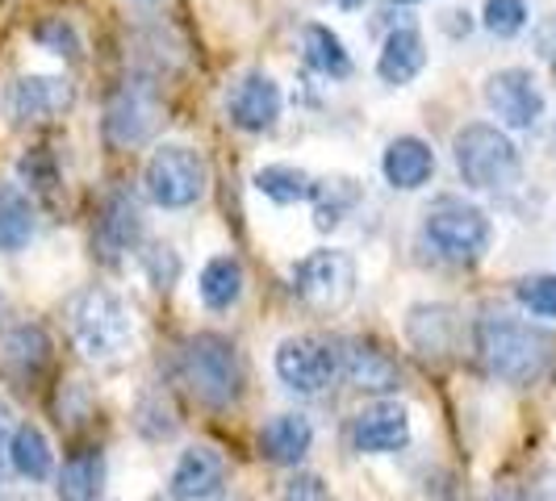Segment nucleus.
Listing matches in <instances>:
<instances>
[{"label":"nucleus","instance_id":"34","mask_svg":"<svg viewBox=\"0 0 556 501\" xmlns=\"http://www.w3.org/2000/svg\"><path fill=\"white\" fill-rule=\"evenodd\" d=\"M285 501H331V498H327V485L314 473H298L285 485Z\"/></svg>","mask_w":556,"mask_h":501},{"label":"nucleus","instance_id":"41","mask_svg":"<svg viewBox=\"0 0 556 501\" xmlns=\"http://www.w3.org/2000/svg\"><path fill=\"white\" fill-rule=\"evenodd\" d=\"M0 480H4V473H0Z\"/></svg>","mask_w":556,"mask_h":501},{"label":"nucleus","instance_id":"10","mask_svg":"<svg viewBox=\"0 0 556 501\" xmlns=\"http://www.w3.org/2000/svg\"><path fill=\"white\" fill-rule=\"evenodd\" d=\"M160 126V97L151 84H122L105 110V134L113 146H139Z\"/></svg>","mask_w":556,"mask_h":501},{"label":"nucleus","instance_id":"4","mask_svg":"<svg viewBox=\"0 0 556 501\" xmlns=\"http://www.w3.org/2000/svg\"><path fill=\"white\" fill-rule=\"evenodd\" d=\"M67 318H72V338H76L84 360H113V356H122L130 334H135L130 313H126V306L113 297L110 288L80 293L72 301V309H67Z\"/></svg>","mask_w":556,"mask_h":501},{"label":"nucleus","instance_id":"21","mask_svg":"<svg viewBox=\"0 0 556 501\" xmlns=\"http://www.w3.org/2000/svg\"><path fill=\"white\" fill-rule=\"evenodd\" d=\"M302 55H306L309 67H314L318 76H327V80H348V76H352V55H348L343 38H339L331 26L309 22V26L302 29Z\"/></svg>","mask_w":556,"mask_h":501},{"label":"nucleus","instance_id":"35","mask_svg":"<svg viewBox=\"0 0 556 501\" xmlns=\"http://www.w3.org/2000/svg\"><path fill=\"white\" fill-rule=\"evenodd\" d=\"M22 171H26V180L38 189V193H47L51 184H55V164L42 155V151H34V155H26L22 159Z\"/></svg>","mask_w":556,"mask_h":501},{"label":"nucleus","instance_id":"20","mask_svg":"<svg viewBox=\"0 0 556 501\" xmlns=\"http://www.w3.org/2000/svg\"><path fill=\"white\" fill-rule=\"evenodd\" d=\"M97 234H101V247L105 255H117V251H130L142 243V209L135 196L126 193H113L105 201V218L97 226Z\"/></svg>","mask_w":556,"mask_h":501},{"label":"nucleus","instance_id":"30","mask_svg":"<svg viewBox=\"0 0 556 501\" xmlns=\"http://www.w3.org/2000/svg\"><path fill=\"white\" fill-rule=\"evenodd\" d=\"M515 293L535 318H556V277H523Z\"/></svg>","mask_w":556,"mask_h":501},{"label":"nucleus","instance_id":"24","mask_svg":"<svg viewBox=\"0 0 556 501\" xmlns=\"http://www.w3.org/2000/svg\"><path fill=\"white\" fill-rule=\"evenodd\" d=\"M201 301L210 309H230L243 297V264L235 255H214L201 268Z\"/></svg>","mask_w":556,"mask_h":501},{"label":"nucleus","instance_id":"29","mask_svg":"<svg viewBox=\"0 0 556 501\" xmlns=\"http://www.w3.org/2000/svg\"><path fill=\"white\" fill-rule=\"evenodd\" d=\"M481 26L494 38H515L528 26V0H485L481 9Z\"/></svg>","mask_w":556,"mask_h":501},{"label":"nucleus","instance_id":"15","mask_svg":"<svg viewBox=\"0 0 556 501\" xmlns=\"http://www.w3.org/2000/svg\"><path fill=\"white\" fill-rule=\"evenodd\" d=\"M72 101H76V88L67 80H55V76H22V80L13 84V92H9V113H13V121L26 126V121L55 117Z\"/></svg>","mask_w":556,"mask_h":501},{"label":"nucleus","instance_id":"25","mask_svg":"<svg viewBox=\"0 0 556 501\" xmlns=\"http://www.w3.org/2000/svg\"><path fill=\"white\" fill-rule=\"evenodd\" d=\"M361 196H364V189L352 180V176L318 180V189H314V226H318V230L339 226L356 205H361Z\"/></svg>","mask_w":556,"mask_h":501},{"label":"nucleus","instance_id":"9","mask_svg":"<svg viewBox=\"0 0 556 501\" xmlns=\"http://www.w3.org/2000/svg\"><path fill=\"white\" fill-rule=\"evenodd\" d=\"M334 372H339V351L309 334H293L277 347V376L293 393H323Z\"/></svg>","mask_w":556,"mask_h":501},{"label":"nucleus","instance_id":"5","mask_svg":"<svg viewBox=\"0 0 556 501\" xmlns=\"http://www.w3.org/2000/svg\"><path fill=\"white\" fill-rule=\"evenodd\" d=\"M422 230H427L431 247L440 251V255H447V259H456V264L481 259V255L490 251V239H494L485 209H477V205L460 201V196H440V201L427 209Z\"/></svg>","mask_w":556,"mask_h":501},{"label":"nucleus","instance_id":"7","mask_svg":"<svg viewBox=\"0 0 556 501\" xmlns=\"http://www.w3.org/2000/svg\"><path fill=\"white\" fill-rule=\"evenodd\" d=\"M293 293L314 306L318 313H339L356 297V264L348 251H309L306 259L293 264Z\"/></svg>","mask_w":556,"mask_h":501},{"label":"nucleus","instance_id":"16","mask_svg":"<svg viewBox=\"0 0 556 501\" xmlns=\"http://www.w3.org/2000/svg\"><path fill=\"white\" fill-rule=\"evenodd\" d=\"M314 447V426L306 414H277L260 431V455L280 468H298Z\"/></svg>","mask_w":556,"mask_h":501},{"label":"nucleus","instance_id":"17","mask_svg":"<svg viewBox=\"0 0 556 501\" xmlns=\"http://www.w3.org/2000/svg\"><path fill=\"white\" fill-rule=\"evenodd\" d=\"M381 171H386V180H390L393 189L415 193V189H422L435 176V151L422 139H415V134H402V139H393L386 146Z\"/></svg>","mask_w":556,"mask_h":501},{"label":"nucleus","instance_id":"3","mask_svg":"<svg viewBox=\"0 0 556 501\" xmlns=\"http://www.w3.org/2000/svg\"><path fill=\"white\" fill-rule=\"evenodd\" d=\"M452 155H456V171L469 189H481V193H498V189H510L523 171V159H519V146L502 134L498 126L490 121H469L456 139H452Z\"/></svg>","mask_w":556,"mask_h":501},{"label":"nucleus","instance_id":"8","mask_svg":"<svg viewBox=\"0 0 556 501\" xmlns=\"http://www.w3.org/2000/svg\"><path fill=\"white\" fill-rule=\"evenodd\" d=\"M485 105L494 110L502 126L531 130L544 117V92L528 67H502L485 80Z\"/></svg>","mask_w":556,"mask_h":501},{"label":"nucleus","instance_id":"33","mask_svg":"<svg viewBox=\"0 0 556 501\" xmlns=\"http://www.w3.org/2000/svg\"><path fill=\"white\" fill-rule=\"evenodd\" d=\"M490 501H556V473H540L531 485H502Z\"/></svg>","mask_w":556,"mask_h":501},{"label":"nucleus","instance_id":"38","mask_svg":"<svg viewBox=\"0 0 556 501\" xmlns=\"http://www.w3.org/2000/svg\"><path fill=\"white\" fill-rule=\"evenodd\" d=\"M390 4H415V0H390Z\"/></svg>","mask_w":556,"mask_h":501},{"label":"nucleus","instance_id":"19","mask_svg":"<svg viewBox=\"0 0 556 501\" xmlns=\"http://www.w3.org/2000/svg\"><path fill=\"white\" fill-rule=\"evenodd\" d=\"M456 331H460V322H456V313L447 306H415L410 318H406V334H410V343L422 356L452 351L456 347Z\"/></svg>","mask_w":556,"mask_h":501},{"label":"nucleus","instance_id":"1","mask_svg":"<svg viewBox=\"0 0 556 501\" xmlns=\"http://www.w3.org/2000/svg\"><path fill=\"white\" fill-rule=\"evenodd\" d=\"M477 356L490 376L506 385H535L556 360V338L544 326L519 322L510 313H485L477 322Z\"/></svg>","mask_w":556,"mask_h":501},{"label":"nucleus","instance_id":"18","mask_svg":"<svg viewBox=\"0 0 556 501\" xmlns=\"http://www.w3.org/2000/svg\"><path fill=\"white\" fill-rule=\"evenodd\" d=\"M427 67V47H422V34L418 26H397L386 38V47H381V59H377V76L393 88H402V84H410Z\"/></svg>","mask_w":556,"mask_h":501},{"label":"nucleus","instance_id":"6","mask_svg":"<svg viewBox=\"0 0 556 501\" xmlns=\"http://www.w3.org/2000/svg\"><path fill=\"white\" fill-rule=\"evenodd\" d=\"M142 184H147V196L155 205H164V209H189V205H197L205 196L210 171H205V159L197 155L193 146L167 142V146H160L147 159Z\"/></svg>","mask_w":556,"mask_h":501},{"label":"nucleus","instance_id":"14","mask_svg":"<svg viewBox=\"0 0 556 501\" xmlns=\"http://www.w3.org/2000/svg\"><path fill=\"white\" fill-rule=\"evenodd\" d=\"M352 439H356L361 451H372V455L402 451L410 444V414L397 401H372L352 422Z\"/></svg>","mask_w":556,"mask_h":501},{"label":"nucleus","instance_id":"37","mask_svg":"<svg viewBox=\"0 0 556 501\" xmlns=\"http://www.w3.org/2000/svg\"><path fill=\"white\" fill-rule=\"evenodd\" d=\"M334 4H343V9H356V4H364V0H334Z\"/></svg>","mask_w":556,"mask_h":501},{"label":"nucleus","instance_id":"31","mask_svg":"<svg viewBox=\"0 0 556 501\" xmlns=\"http://www.w3.org/2000/svg\"><path fill=\"white\" fill-rule=\"evenodd\" d=\"M142 268H147V277L155 288H172L176 280H180V255L164 243H151V247L142 251Z\"/></svg>","mask_w":556,"mask_h":501},{"label":"nucleus","instance_id":"36","mask_svg":"<svg viewBox=\"0 0 556 501\" xmlns=\"http://www.w3.org/2000/svg\"><path fill=\"white\" fill-rule=\"evenodd\" d=\"M9 439H13V418H9V406L0 401V455L9 451Z\"/></svg>","mask_w":556,"mask_h":501},{"label":"nucleus","instance_id":"23","mask_svg":"<svg viewBox=\"0 0 556 501\" xmlns=\"http://www.w3.org/2000/svg\"><path fill=\"white\" fill-rule=\"evenodd\" d=\"M4 363L17 376H38L51 363V338L38 322H22L4 334Z\"/></svg>","mask_w":556,"mask_h":501},{"label":"nucleus","instance_id":"26","mask_svg":"<svg viewBox=\"0 0 556 501\" xmlns=\"http://www.w3.org/2000/svg\"><path fill=\"white\" fill-rule=\"evenodd\" d=\"M101 480H105L101 451H76L72 460H63L55 489H59V498H63V501H97V493H101Z\"/></svg>","mask_w":556,"mask_h":501},{"label":"nucleus","instance_id":"40","mask_svg":"<svg viewBox=\"0 0 556 501\" xmlns=\"http://www.w3.org/2000/svg\"><path fill=\"white\" fill-rule=\"evenodd\" d=\"M230 501H243V498H230Z\"/></svg>","mask_w":556,"mask_h":501},{"label":"nucleus","instance_id":"11","mask_svg":"<svg viewBox=\"0 0 556 501\" xmlns=\"http://www.w3.org/2000/svg\"><path fill=\"white\" fill-rule=\"evenodd\" d=\"M226 476H230V464H226L223 451L210 444H197L176 460L167 493L176 501H210L226 489Z\"/></svg>","mask_w":556,"mask_h":501},{"label":"nucleus","instance_id":"39","mask_svg":"<svg viewBox=\"0 0 556 501\" xmlns=\"http://www.w3.org/2000/svg\"><path fill=\"white\" fill-rule=\"evenodd\" d=\"M553 67H556V51H553Z\"/></svg>","mask_w":556,"mask_h":501},{"label":"nucleus","instance_id":"22","mask_svg":"<svg viewBox=\"0 0 556 501\" xmlns=\"http://www.w3.org/2000/svg\"><path fill=\"white\" fill-rule=\"evenodd\" d=\"M9 464H13V473L26 476V480H47V476H51L55 455H51L47 435H42L34 422L13 426V439H9Z\"/></svg>","mask_w":556,"mask_h":501},{"label":"nucleus","instance_id":"27","mask_svg":"<svg viewBox=\"0 0 556 501\" xmlns=\"http://www.w3.org/2000/svg\"><path fill=\"white\" fill-rule=\"evenodd\" d=\"M255 189L268 196V201H277V205H293V201H314L318 180L309 171H302V167L273 164L255 171Z\"/></svg>","mask_w":556,"mask_h":501},{"label":"nucleus","instance_id":"32","mask_svg":"<svg viewBox=\"0 0 556 501\" xmlns=\"http://www.w3.org/2000/svg\"><path fill=\"white\" fill-rule=\"evenodd\" d=\"M38 42H42V47H51L55 55L80 59V34H76L72 22H63V17L42 22V26H38Z\"/></svg>","mask_w":556,"mask_h":501},{"label":"nucleus","instance_id":"12","mask_svg":"<svg viewBox=\"0 0 556 501\" xmlns=\"http://www.w3.org/2000/svg\"><path fill=\"white\" fill-rule=\"evenodd\" d=\"M280 105H285L280 84L273 80V76H264V72H248L243 80L230 88V97H226L230 121H235L239 130H248V134L273 130L280 117Z\"/></svg>","mask_w":556,"mask_h":501},{"label":"nucleus","instance_id":"13","mask_svg":"<svg viewBox=\"0 0 556 501\" xmlns=\"http://www.w3.org/2000/svg\"><path fill=\"white\" fill-rule=\"evenodd\" d=\"M339 372H343V381H348L352 389H361V393L386 397V393L402 389V368H397L381 347H372V343H364V338L339 343Z\"/></svg>","mask_w":556,"mask_h":501},{"label":"nucleus","instance_id":"2","mask_svg":"<svg viewBox=\"0 0 556 501\" xmlns=\"http://www.w3.org/2000/svg\"><path fill=\"white\" fill-rule=\"evenodd\" d=\"M180 376L197 401L226 410L243 393V360L223 334H193L180 351Z\"/></svg>","mask_w":556,"mask_h":501},{"label":"nucleus","instance_id":"28","mask_svg":"<svg viewBox=\"0 0 556 501\" xmlns=\"http://www.w3.org/2000/svg\"><path fill=\"white\" fill-rule=\"evenodd\" d=\"M34 234V209L22 189L0 184V251H22Z\"/></svg>","mask_w":556,"mask_h":501}]
</instances>
